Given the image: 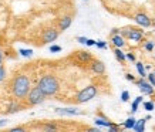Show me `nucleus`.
Returning a JSON list of instances; mask_svg holds the SVG:
<instances>
[{
  "label": "nucleus",
  "mask_w": 155,
  "mask_h": 132,
  "mask_svg": "<svg viewBox=\"0 0 155 132\" xmlns=\"http://www.w3.org/2000/svg\"><path fill=\"white\" fill-rule=\"evenodd\" d=\"M142 37H144V30L142 28H138V27H128V33H127V37L128 40L131 41H141Z\"/></svg>",
  "instance_id": "6"
},
{
  "label": "nucleus",
  "mask_w": 155,
  "mask_h": 132,
  "mask_svg": "<svg viewBox=\"0 0 155 132\" xmlns=\"http://www.w3.org/2000/svg\"><path fill=\"white\" fill-rule=\"evenodd\" d=\"M44 99H46V95L43 94V91L38 88V87H33V88H30L27 94V101L30 105H38L44 102Z\"/></svg>",
  "instance_id": "4"
},
{
  "label": "nucleus",
  "mask_w": 155,
  "mask_h": 132,
  "mask_svg": "<svg viewBox=\"0 0 155 132\" xmlns=\"http://www.w3.org/2000/svg\"><path fill=\"white\" fill-rule=\"evenodd\" d=\"M134 21H135L138 26H141L142 28H147V27H150L151 26V19L147 16L145 13H137L135 14V17H134Z\"/></svg>",
  "instance_id": "7"
},
{
  "label": "nucleus",
  "mask_w": 155,
  "mask_h": 132,
  "mask_svg": "<svg viewBox=\"0 0 155 132\" xmlns=\"http://www.w3.org/2000/svg\"><path fill=\"white\" fill-rule=\"evenodd\" d=\"M135 121H137V119L131 115L130 118H127L125 121H124V124H122V127L125 128V129H132V128H134V125H135Z\"/></svg>",
  "instance_id": "17"
},
{
  "label": "nucleus",
  "mask_w": 155,
  "mask_h": 132,
  "mask_svg": "<svg viewBox=\"0 0 155 132\" xmlns=\"http://www.w3.org/2000/svg\"><path fill=\"white\" fill-rule=\"evenodd\" d=\"M154 74H155V71H154Z\"/></svg>",
  "instance_id": "39"
},
{
  "label": "nucleus",
  "mask_w": 155,
  "mask_h": 132,
  "mask_svg": "<svg viewBox=\"0 0 155 132\" xmlns=\"http://www.w3.org/2000/svg\"><path fill=\"white\" fill-rule=\"evenodd\" d=\"M94 124L97 127H104V128H108L110 125H113V122L108 118H105L103 114H100V117H97V118L94 119Z\"/></svg>",
  "instance_id": "10"
},
{
  "label": "nucleus",
  "mask_w": 155,
  "mask_h": 132,
  "mask_svg": "<svg viewBox=\"0 0 155 132\" xmlns=\"http://www.w3.org/2000/svg\"><path fill=\"white\" fill-rule=\"evenodd\" d=\"M145 122H147L145 118L138 119V121H135V125H134V128H132V129H135L137 132H144V131H145Z\"/></svg>",
  "instance_id": "14"
},
{
  "label": "nucleus",
  "mask_w": 155,
  "mask_h": 132,
  "mask_svg": "<svg viewBox=\"0 0 155 132\" xmlns=\"http://www.w3.org/2000/svg\"><path fill=\"white\" fill-rule=\"evenodd\" d=\"M108 131L110 132H120V127L115 125V124H113V125H110V127H108Z\"/></svg>",
  "instance_id": "28"
},
{
  "label": "nucleus",
  "mask_w": 155,
  "mask_h": 132,
  "mask_svg": "<svg viewBox=\"0 0 155 132\" xmlns=\"http://www.w3.org/2000/svg\"><path fill=\"white\" fill-rule=\"evenodd\" d=\"M60 51H61V46H57V44L50 46V53H60Z\"/></svg>",
  "instance_id": "25"
},
{
  "label": "nucleus",
  "mask_w": 155,
  "mask_h": 132,
  "mask_svg": "<svg viewBox=\"0 0 155 132\" xmlns=\"http://www.w3.org/2000/svg\"><path fill=\"white\" fill-rule=\"evenodd\" d=\"M54 111L60 115H80L81 114L77 108H56Z\"/></svg>",
  "instance_id": "12"
},
{
  "label": "nucleus",
  "mask_w": 155,
  "mask_h": 132,
  "mask_svg": "<svg viewBox=\"0 0 155 132\" xmlns=\"http://www.w3.org/2000/svg\"><path fill=\"white\" fill-rule=\"evenodd\" d=\"M37 87L43 91V94L46 97H50V95H54L58 91V81H57L56 77L53 76H44L41 80L38 81Z\"/></svg>",
  "instance_id": "2"
},
{
  "label": "nucleus",
  "mask_w": 155,
  "mask_h": 132,
  "mask_svg": "<svg viewBox=\"0 0 155 132\" xmlns=\"http://www.w3.org/2000/svg\"><path fill=\"white\" fill-rule=\"evenodd\" d=\"M57 37H58V31L56 28H47L43 34V43H53L57 40Z\"/></svg>",
  "instance_id": "8"
},
{
  "label": "nucleus",
  "mask_w": 155,
  "mask_h": 132,
  "mask_svg": "<svg viewBox=\"0 0 155 132\" xmlns=\"http://www.w3.org/2000/svg\"><path fill=\"white\" fill-rule=\"evenodd\" d=\"M19 53L21 57H31L33 56V50H31V48H20Z\"/></svg>",
  "instance_id": "21"
},
{
  "label": "nucleus",
  "mask_w": 155,
  "mask_h": 132,
  "mask_svg": "<svg viewBox=\"0 0 155 132\" xmlns=\"http://www.w3.org/2000/svg\"><path fill=\"white\" fill-rule=\"evenodd\" d=\"M125 57H127V60H130V61H132V63H135V56H134L132 53H127V54H125Z\"/></svg>",
  "instance_id": "31"
},
{
  "label": "nucleus",
  "mask_w": 155,
  "mask_h": 132,
  "mask_svg": "<svg viewBox=\"0 0 155 132\" xmlns=\"http://www.w3.org/2000/svg\"><path fill=\"white\" fill-rule=\"evenodd\" d=\"M6 77V70L3 66H0V81H3Z\"/></svg>",
  "instance_id": "29"
},
{
  "label": "nucleus",
  "mask_w": 155,
  "mask_h": 132,
  "mask_svg": "<svg viewBox=\"0 0 155 132\" xmlns=\"http://www.w3.org/2000/svg\"><path fill=\"white\" fill-rule=\"evenodd\" d=\"M125 80H127V81H131V82H134V81H135V77L132 76V74H130V72H127V74H125Z\"/></svg>",
  "instance_id": "33"
},
{
  "label": "nucleus",
  "mask_w": 155,
  "mask_h": 132,
  "mask_svg": "<svg viewBox=\"0 0 155 132\" xmlns=\"http://www.w3.org/2000/svg\"><path fill=\"white\" fill-rule=\"evenodd\" d=\"M91 71L95 72V74H104L105 72V66H104L103 61H98V60H94V61H91Z\"/></svg>",
  "instance_id": "9"
},
{
  "label": "nucleus",
  "mask_w": 155,
  "mask_h": 132,
  "mask_svg": "<svg viewBox=\"0 0 155 132\" xmlns=\"http://www.w3.org/2000/svg\"><path fill=\"white\" fill-rule=\"evenodd\" d=\"M142 102V97L140 95V97H137L135 99H134V102H132V105H131V114H135L137 111H138V105Z\"/></svg>",
  "instance_id": "18"
},
{
  "label": "nucleus",
  "mask_w": 155,
  "mask_h": 132,
  "mask_svg": "<svg viewBox=\"0 0 155 132\" xmlns=\"http://www.w3.org/2000/svg\"><path fill=\"white\" fill-rule=\"evenodd\" d=\"M71 23H73V19H71L70 16H64V17L60 20V23H58L60 31H64V30H67V28L71 26Z\"/></svg>",
  "instance_id": "13"
},
{
  "label": "nucleus",
  "mask_w": 155,
  "mask_h": 132,
  "mask_svg": "<svg viewBox=\"0 0 155 132\" xmlns=\"http://www.w3.org/2000/svg\"><path fill=\"white\" fill-rule=\"evenodd\" d=\"M111 43H113L114 47L122 48L125 46V38L122 37L121 34H115V36H111Z\"/></svg>",
  "instance_id": "11"
},
{
  "label": "nucleus",
  "mask_w": 155,
  "mask_h": 132,
  "mask_svg": "<svg viewBox=\"0 0 155 132\" xmlns=\"http://www.w3.org/2000/svg\"><path fill=\"white\" fill-rule=\"evenodd\" d=\"M95 46L98 48H107V43L105 41H95Z\"/></svg>",
  "instance_id": "30"
},
{
  "label": "nucleus",
  "mask_w": 155,
  "mask_h": 132,
  "mask_svg": "<svg viewBox=\"0 0 155 132\" xmlns=\"http://www.w3.org/2000/svg\"><path fill=\"white\" fill-rule=\"evenodd\" d=\"M85 46H88V47H93V46H95V40H93V38H87Z\"/></svg>",
  "instance_id": "32"
},
{
  "label": "nucleus",
  "mask_w": 155,
  "mask_h": 132,
  "mask_svg": "<svg viewBox=\"0 0 155 132\" xmlns=\"http://www.w3.org/2000/svg\"><path fill=\"white\" fill-rule=\"evenodd\" d=\"M114 54H115V58H117L120 63H125V60H127V57H125V53L122 51L121 48L115 47L114 48Z\"/></svg>",
  "instance_id": "15"
},
{
  "label": "nucleus",
  "mask_w": 155,
  "mask_h": 132,
  "mask_svg": "<svg viewBox=\"0 0 155 132\" xmlns=\"http://www.w3.org/2000/svg\"><path fill=\"white\" fill-rule=\"evenodd\" d=\"M115 34H120V28H113L111 30V36H115Z\"/></svg>",
  "instance_id": "37"
},
{
  "label": "nucleus",
  "mask_w": 155,
  "mask_h": 132,
  "mask_svg": "<svg viewBox=\"0 0 155 132\" xmlns=\"http://www.w3.org/2000/svg\"><path fill=\"white\" fill-rule=\"evenodd\" d=\"M134 82L140 87V90H141L142 94H145V95H152V94H154L155 87H152V85H151L150 81L144 80V77H141V80H135Z\"/></svg>",
  "instance_id": "5"
},
{
  "label": "nucleus",
  "mask_w": 155,
  "mask_h": 132,
  "mask_svg": "<svg viewBox=\"0 0 155 132\" xmlns=\"http://www.w3.org/2000/svg\"><path fill=\"white\" fill-rule=\"evenodd\" d=\"M95 95H97V87L95 85H88V87H85L84 90H81L77 94V102L78 104H84L90 99H93Z\"/></svg>",
  "instance_id": "3"
},
{
  "label": "nucleus",
  "mask_w": 155,
  "mask_h": 132,
  "mask_svg": "<svg viewBox=\"0 0 155 132\" xmlns=\"http://www.w3.org/2000/svg\"><path fill=\"white\" fill-rule=\"evenodd\" d=\"M21 109H23V107H21L19 102H12V104L9 105L7 112L9 114H16V112H19V111H21Z\"/></svg>",
  "instance_id": "16"
},
{
  "label": "nucleus",
  "mask_w": 155,
  "mask_h": 132,
  "mask_svg": "<svg viewBox=\"0 0 155 132\" xmlns=\"http://www.w3.org/2000/svg\"><path fill=\"white\" fill-rule=\"evenodd\" d=\"M154 47H155V43L154 41H147V44H145V50H147V51H152V50H154Z\"/></svg>",
  "instance_id": "26"
},
{
  "label": "nucleus",
  "mask_w": 155,
  "mask_h": 132,
  "mask_svg": "<svg viewBox=\"0 0 155 132\" xmlns=\"http://www.w3.org/2000/svg\"><path fill=\"white\" fill-rule=\"evenodd\" d=\"M147 77H148V81L151 82V85L155 87V74L154 72H152V74H147Z\"/></svg>",
  "instance_id": "27"
},
{
  "label": "nucleus",
  "mask_w": 155,
  "mask_h": 132,
  "mask_svg": "<svg viewBox=\"0 0 155 132\" xmlns=\"http://www.w3.org/2000/svg\"><path fill=\"white\" fill-rule=\"evenodd\" d=\"M10 131H12V132H17V131L24 132V131H26V128H24V127H16V128H12Z\"/></svg>",
  "instance_id": "34"
},
{
  "label": "nucleus",
  "mask_w": 155,
  "mask_h": 132,
  "mask_svg": "<svg viewBox=\"0 0 155 132\" xmlns=\"http://www.w3.org/2000/svg\"><path fill=\"white\" fill-rule=\"evenodd\" d=\"M43 129H44V131H56L57 125H56V124H51V122L44 124V125H43Z\"/></svg>",
  "instance_id": "23"
},
{
  "label": "nucleus",
  "mask_w": 155,
  "mask_h": 132,
  "mask_svg": "<svg viewBox=\"0 0 155 132\" xmlns=\"http://www.w3.org/2000/svg\"><path fill=\"white\" fill-rule=\"evenodd\" d=\"M7 122H9V119H0V128L7 125Z\"/></svg>",
  "instance_id": "36"
},
{
  "label": "nucleus",
  "mask_w": 155,
  "mask_h": 132,
  "mask_svg": "<svg viewBox=\"0 0 155 132\" xmlns=\"http://www.w3.org/2000/svg\"><path fill=\"white\" fill-rule=\"evenodd\" d=\"M3 64V51H2V48H0V66Z\"/></svg>",
  "instance_id": "38"
},
{
  "label": "nucleus",
  "mask_w": 155,
  "mask_h": 132,
  "mask_svg": "<svg viewBox=\"0 0 155 132\" xmlns=\"http://www.w3.org/2000/svg\"><path fill=\"white\" fill-rule=\"evenodd\" d=\"M135 67H137V71H138V74L141 77H147V71H145V67L142 66V63L140 61H135Z\"/></svg>",
  "instance_id": "19"
},
{
  "label": "nucleus",
  "mask_w": 155,
  "mask_h": 132,
  "mask_svg": "<svg viewBox=\"0 0 155 132\" xmlns=\"http://www.w3.org/2000/svg\"><path fill=\"white\" fill-rule=\"evenodd\" d=\"M128 99H130V92H128V91H122L121 101H122V102H128Z\"/></svg>",
  "instance_id": "24"
},
{
  "label": "nucleus",
  "mask_w": 155,
  "mask_h": 132,
  "mask_svg": "<svg viewBox=\"0 0 155 132\" xmlns=\"http://www.w3.org/2000/svg\"><path fill=\"white\" fill-rule=\"evenodd\" d=\"M77 41L81 43V44H85V41H87V38H85V37H77Z\"/></svg>",
  "instance_id": "35"
},
{
  "label": "nucleus",
  "mask_w": 155,
  "mask_h": 132,
  "mask_svg": "<svg viewBox=\"0 0 155 132\" xmlns=\"http://www.w3.org/2000/svg\"><path fill=\"white\" fill-rule=\"evenodd\" d=\"M30 91V80L27 76L20 74L13 81V94L16 98H26Z\"/></svg>",
  "instance_id": "1"
},
{
  "label": "nucleus",
  "mask_w": 155,
  "mask_h": 132,
  "mask_svg": "<svg viewBox=\"0 0 155 132\" xmlns=\"http://www.w3.org/2000/svg\"><path fill=\"white\" fill-rule=\"evenodd\" d=\"M78 58H80L81 61H91V54L87 51H78Z\"/></svg>",
  "instance_id": "20"
},
{
  "label": "nucleus",
  "mask_w": 155,
  "mask_h": 132,
  "mask_svg": "<svg viewBox=\"0 0 155 132\" xmlns=\"http://www.w3.org/2000/svg\"><path fill=\"white\" fill-rule=\"evenodd\" d=\"M144 108H145V111H154V108H155V102L154 101H145L144 102Z\"/></svg>",
  "instance_id": "22"
}]
</instances>
